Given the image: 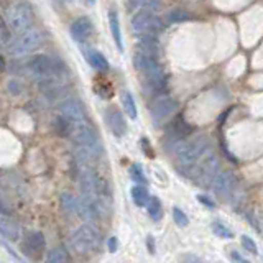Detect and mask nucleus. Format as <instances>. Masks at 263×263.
Segmentation results:
<instances>
[{
  "instance_id": "f3484780",
  "label": "nucleus",
  "mask_w": 263,
  "mask_h": 263,
  "mask_svg": "<svg viewBox=\"0 0 263 263\" xmlns=\"http://www.w3.org/2000/svg\"><path fill=\"white\" fill-rule=\"evenodd\" d=\"M53 130L56 132L60 137H69L72 135V130H74V123L66 119L64 115H56V117L53 119Z\"/></svg>"
},
{
  "instance_id": "6e6552de",
  "label": "nucleus",
  "mask_w": 263,
  "mask_h": 263,
  "mask_svg": "<svg viewBox=\"0 0 263 263\" xmlns=\"http://www.w3.org/2000/svg\"><path fill=\"white\" fill-rule=\"evenodd\" d=\"M235 184H237V181L232 171H220L216 176V179H214L212 189L219 197H222V199H229L234 193Z\"/></svg>"
},
{
  "instance_id": "0eeeda50",
  "label": "nucleus",
  "mask_w": 263,
  "mask_h": 263,
  "mask_svg": "<svg viewBox=\"0 0 263 263\" xmlns=\"http://www.w3.org/2000/svg\"><path fill=\"white\" fill-rule=\"evenodd\" d=\"M219 175V161L216 158V155H208L202 156L199 160V164L194 168V175L191 176L197 184H201L204 187L212 186L214 179Z\"/></svg>"
},
{
  "instance_id": "f257e3e1",
  "label": "nucleus",
  "mask_w": 263,
  "mask_h": 263,
  "mask_svg": "<svg viewBox=\"0 0 263 263\" xmlns=\"http://www.w3.org/2000/svg\"><path fill=\"white\" fill-rule=\"evenodd\" d=\"M102 243V234L94 224H87L78 227L71 235V245L78 253H89L97 250Z\"/></svg>"
},
{
  "instance_id": "c9c22d12",
  "label": "nucleus",
  "mask_w": 263,
  "mask_h": 263,
  "mask_svg": "<svg viewBox=\"0 0 263 263\" xmlns=\"http://www.w3.org/2000/svg\"><path fill=\"white\" fill-rule=\"evenodd\" d=\"M197 201L202 202L205 208H209V209H216V204H214V201H211L209 197H205V196H197Z\"/></svg>"
},
{
  "instance_id": "473e14b6",
  "label": "nucleus",
  "mask_w": 263,
  "mask_h": 263,
  "mask_svg": "<svg viewBox=\"0 0 263 263\" xmlns=\"http://www.w3.org/2000/svg\"><path fill=\"white\" fill-rule=\"evenodd\" d=\"M12 35H13V31H12V28L8 27L7 25V22L4 20V23H2V43L7 46L8 43L12 41Z\"/></svg>"
},
{
  "instance_id": "5701e85b",
  "label": "nucleus",
  "mask_w": 263,
  "mask_h": 263,
  "mask_svg": "<svg viewBox=\"0 0 263 263\" xmlns=\"http://www.w3.org/2000/svg\"><path fill=\"white\" fill-rule=\"evenodd\" d=\"M146 211H148V216H150L152 220H155V222H158L163 217V205L158 197H155V196L150 197V201L146 204Z\"/></svg>"
},
{
  "instance_id": "58836bf2",
  "label": "nucleus",
  "mask_w": 263,
  "mask_h": 263,
  "mask_svg": "<svg viewBox=\"0 0 263 263\" xmlns=\"http://www.w3.org/2000/svg\"><path fill=\"white\" fill-rule=\"evenodd\" d=\"M81 2H84V4H87V5H94L96 0H81Z\"/></svg>"
},
{
  "instance_id": "423d86ee",
  "label": "nucleus",
  "mask_w": 263,
  "mask_h": 263,
  "mask_svg": "<svg viewBox=\"0 0 263 263\" xmlns=\"http://www.w3.org/2000/svg\"><path fill=\"white\" fill-rule=\"evenodd\" d=\"M130 28L137 36L142 35H156L164 28V23L155 12H137L132 16Z\"/></svg>"
},
{
  "instance_id": "b1692460",
  "label": "nucleus",
  "mask_w": 263,
  "mask_h": 263,
  "mask_svg": "<svg viewBox=\"0 0 263 263\" xmlns=\"http://www.w3.org/2000/svg\"><path fill=\"white\" fill-rule=\"evenodd\" d=\"M61 208L66 214H78V197H74L71 193H63L61 194Z\"/></svg>"
},
{
  "instance_id": "dca6fc26",
  "label": "nucleus",
  "mask_w": 263,
  "mask_h": 263,
  "mask_svg": "<svg viewBox=\"0 0 263 263\" xmlns=\"http://www.w3.org/2000/svg\"><path fill=\"white\" fill-rule=\"evenodd\" d=\"M137 51H143L148 54H155L158 56L160 53V41L155 35H142L138 36L137 41Z\"/></svg>"
},
{
  "instance_id": "7c9ffc66",
  "label": "nucleus",
  "mask_w": 263,
  "mask_h": 263,
  "mask_svg": "<svg viewBox=\"0 0 263 263\" xmlns=\"http://www.w3.org/2000/svg\"><path fill=\"white\" fill-rule=\"evenodd\" d=\"M173 219H175L176 226H179V227H186L189 224L187 216L179 208H173Z\"/></svg>"
},
{
  "instance_id": "9b49d317",
  "label": "nucleus",
  "mask_w": 263,
  "mask_h": 263,
  "mask_svg": "<svg viewBox=\"0 0 263 263\" xmlns=\"http://www.w3.org/2000/svg\"><path fill=\"white\" fill-rule=\"evenodd\" d=\"M69 31H71V36L74 41L84 43V41H87L90 36H92V31H94L92 20H90L89 16H79V18L72 22Z\"/></svg>"
},
{
  "instance_id": "aec40b11",
  "label": "nucleus",
  "mask_w": 263,
  "mask_h": 263,
  "mask_svg": "<svg viewBox=\"0 0 263 263\" xmlns=\"http://www.w3.org/2000/svg\"><path fill=\"white\" fill-rule=\"evenodd\" d=\"M109 25H110V31L115 45H117L119 51H123V43H122V31H120V22H119V15L115 13V10L109 12Z\"/></svg>"
},
{
  "instance_id": "e433bc0d",
  "label": "nucleus",
  "mask_w": 263,
  "mask_h": 263,
  "mask_svg": "<svg viewBox=\"0 0 263 263\" xmlns=\"http://www.w3.org/2000/svg\"><path fill=\"white\" fill-rule=\"evenodd\" d=\"M107 247H109V250L114 253V252H117V238L115 237H110L109 240H107Z\"/></svg>"
},
{
  "instance_id": "20e7f679",
  "label": "nucleus",
  "mask_w": 263,
  "mask_h": 263,
  "mask_svg": "<svg viewBox=\"0 0 263 263\" xmlns=\"http://www.w3.org/2000/svg\"><path fill=\"white\" fill-rule=\"evenodd\" d=\"M25 68H27L30 76L36 78L40 81L53 78V76H60V72L63 71V66L58 64L53 60V58L48 56V54H35V56H31Z\"/></svg>"
},
{
  "instance_id": "6ab92c4d",
  "label": "nucleus",
  "mask_w": 263,
  "mask_h": 263,
  "mask_svg": "<svg viewBox=\"0 0 263 263\" xmlns=\"http://www.w3.org/2000/svg\"><path fill=\"white\" fill-rule=\"evenodd\" d=\"M87 61L96 71H107L109 69V61H107V58L101 51H97V49H89Z\"/></svg>"
},
{
  "instance_id": "412c9836",
  "label": "nucleus",
  "mask_w": 263,
  "mask_h": 263,
  "mask_svg": "<svg viewBox=\"0 0 263 263\" xmlns=\"http://www.w3.org/2000/svg\"><path fill=\"white\" fill-rule=\"evenodd\" d=\"M150 197L152 196L148 194V189L143 184H137L132 187V199H134L135 205H138V208H145L148 201H150Z\"/></svg>"
},
{
  "instance_id": "f8f14e48",
  "label": "nucleus",
  "mask_w": 263,
  "mask_h": 263,
  "mask_svg": "<svg viewBox=\"0 0 263 263\" xmlns=\"http://www.w3.org/2000/svg\"><path fill=\"white\" fill-rule=\"evenodd\" d=\"M134 63H135V68L146 76V74H152L160 71V64H158V56L155 54H148L143 51H137L134 56Z\"/></svg>"
},
{
  "instance_id": "1a4fd4ad",
  "label": "nucleus",
  "mask_w": 263,
  "mask_h": 263,
  "mask_svg": "<svg viewBox=\"0 0 263 263\" xmlns=\"http://www.w3.org/2000/svg\"><path fill=\"white\" fill-rule=\"evenodd\" d=\"M60 114L64 115L66 119H69L74 125H79V123H84L86 120V110L82 104L76 99H66L60 104Z\"/></svg>"
},
{
  "instance_id": "cd10ccee",
  "label": "nucleus",
  "mask_w": 263,
  "mask_h": 263,
  "mask_svg": "<svg viewBox=\"0 0 263 263\" xmlns=\"http://www.w3.org/2000/svg\"><path fill=\"white\" fill-rule=\"evenodd\" d=\"M130 178H132V181H135V183H138V184H146L145 173H143L142 166L137 163L130 166Z\"/></svg>"
},
{
  "instance_id": "f03ea898",
  "label": "nucleus",
  "mask_w": 263,
  "mask_h": 263,
  "mask_svg": "<svg viewBox=\"0 0 263 263\" xmlns=\"http://www.w3.org/2000/svg\"><path fill=\"white\" fill-rule=\"evenodd\" d=\"M33 20H35L33 8L28 2H25V0L12 4L5 10V22L15 33H23L30 30Z\"/></svg>"
},
{
  "instance_id": "2eb2a0df",
  "label": "nucleus",
  "mask_w": 263,
  "mask_h": 263,
  "mask_svg": "<svg viewBox=\"0 0 263 263\" xmlns=\"http://www.w3.org/2000/svg\"><path fill=\"white\" fill-rule=\"evenodd\" d=\"M128 12H155L161 8V0H125Z\"/></svg>"
},
{
  "instance_id": "7ed1b4c3",
  "label": "nucleus",
  "mask_w": 263,
  "mask_h": 263,
  "mask_svg": "<svg viewBox=\"0 0 263 263\" xmlns=\"http://www.w3.org/2000/svg\"><path fill=\"white\" fill-rule=\"evenodd\" d=\"M208 148H209V138L204 135L179 143L176 150L179 164H183V166H193V164H196L205 155Z\"/></svg>"
},
{
  "instance_id": "a211bd4d",
  "label": "nucleus",
  "mask_w": 263,
  "mask_h": 263,
  "mask_svg": "<svg viewBox=\"0 0 263 263\" xmlns=\"http://www.w3.org/2000/svg\"><path fill=\"white\" fill-rule=\"evenodd\" d=\"M0 230H2V237L4 238H10V240H16L20 235V230H18V226L15 224L13 220H10L5 212L2 214V219H0Z\"/></svg>"
},
{
  "instance_id": "393cba45",
  "label": "nucleus",
  "mask_w": 263,
  "mask_h": 263,
  "mask_svg": "<svg viewBox=\"0 0 263 263\" xmlns=\"http://www.w3.org/2000/svg\"><path fill=\"white\" fill-rule=\"evenodd\" d=\"M122 102H123V109H125L127 115L132 120H135L137 115H138V110H137V105H135V99L128 92V90H125V92L122 94Z\"/></svg>"
},
{
  "instance_id": "4468645a",
  "label": "nucleus",
  "mask_w": 263,
  "mask_h": 263,
  "mask_svg": "<svg viewBox=\"0 0 263 263\" xmlns=\"http://www.w3.org/2000/svg\"><path fill=\"white\" fill-rule=\"evenodd\" d=\"M45 247H46V240L41 232H31L27 237V240L23 242V250L28 255H38L45 250Z\"/></svg>"
},
{
  "instance_id": "4c0bfd02",
  "label": "nucleus",
  "mask_w": 263,
  "mask_h": 263,
  "mask_svg": "<svg viewBox=\"0 0 263 263\" xmlns=\"http://www.w3.org/2000/svg\"><path fill=\"white\" fill-rule=\"evenodd\" d=\"M148 247H150V252L155 253V249H153V237L148 235Z\"/></svg>"
},
{
  "instance_id": "2f4dec72",
  "label": "nucleus",
  "mask_w": 263,
  "mask_h": 263,
  "mask_svg": "<svg viewBox=\"0 0 263 263\" xmlns=\"http://www.w3.org/2000/svg\"><path fill=\"white\" fill-rule=\"evenodd\" d=\"M7 90H8V94L10 96H20L22 94V84L16 79H10L7 82Z\"/></svg>"
},
{
  "instance_id": "bb28decb",
  "label": "nucleus",
  "mask_w": 263,
  "mask_h": 263,
  "mask_svg": "<svg viewBox=\"0 0 263 263\" xmlns=\"http://www.w3.org/2000/svg\"><path fill=\"white\" fill-rule=\"evenodd\" d=\"M46 263H68V253L63 247H56L48 253Z\"/></svg>"
},
{
  "instance_id": "9d476101",
  "label": "nucleus",
  "mask_w": 263,
  "mask_h": 263,
  "mask_svg": "<svg viewBox=\"0 0 263 263\" xmlns=\"http://www.w3.org/2000/svg\"><path fill=\"white\" fill-rule=\"evenodd\" d=\"M178 110V102L173 97H161L156 99L152 105V119L155 122H161L170 115Z\"/></svg>"
},
{
  "instance_id": "ddd939ff",
  "label": "nucleus",
  "mask_w": 263,
  "mask_h": 263,
  "mask_svg": "<svg viewBox=\"0 0 263 263\" xmlns=\"http://www.w3.org/2000/svg\"><path fill=\"white\" fill-rule=\"evenodd\" d=\"M105 120H107V125H109L110 132L115 137H123L127 134V122L123 119V115L117 110V109H110L107 110L105 115Z\"/></svg>"
},
{
  "instance_id": "72a5a7b5",
  "label": "nucleus",
  "mask_w": 263,
  "mask_h": 263,
  "mask_svg": "<svg viewBox=\"0 0 263 263\" xmlns=\"http://www.w3.org/2000/svg\"><path fill=\"white\" fill-rule=\"evenodd\" d=\"M179 263H204L202 258H199L197 255H193V253H184L179 257Z\"/></svg>"
},
{
  "instance_id": "4be33fe9",
  "label": "nucleus",
  "mask_w": 263,
  "mask_h": 263,
  "mask_svg": "<svg viewBox=\"0 0 263 263\" xmlns=\"http://www.w3.org/2000/svg\"><path fill=\"white\" fill-rule=\"evenodd\" d=\"M189 134H191V127L183 120H176L170 130V135H173V142H181Z\"/></svg>"
},
{
  "instance_id": "a878e982",
  "label": "nucleus",
  "mask_w": 263,
  "mask_h": 263,
  "mask_svg": "<svg viewBox=\"0 0 263 263\" xmlns=\"http://www.w3.org/2000/svg\"><path fill=\"white\" fill-rule=\"evenodd\" d=\"M164 20H166V23H184L191 20V15H189V12L183 10V8H175V10L166 13Z\"/></svg>"
},
{
  "instance_id": "f704fd0d",
  "label": "nucleus",
  "mask_w": 263,
  "mask_h": 263,
  "mask_svg": "<svg viewBox=\"0 0 263 263\" xmlns=\"http://www.w3.org/2000/svg\"><path fill=\"white\" fill-rule=\"evenodd\" d=\"M230 258H232V263H250L243 257V255H240L237 250H234L232 253H230Z\"/></svg>"
},
{
  "instance_id": "c756f323",
  "label": "nucleus",
  "mask_w": 263,
  "mask_h": 263,
  "mask_svg": "<svg viewBox=\"0 0 263 263\" xmlns=\"http://www.w3.org/2000/svg\"><path fill=\"white\" fill-rule=\"evenodd\" d=\"M240 242H242V247L247 252H250L253 255H258V247H257V243H255L253 238H250L249 235H242Z\"/></svg>"
},
{
  "instance_id": "c85d7f7f",
  "label": "nucleus",
  "mask_w": 263,
  "mask_h": 263,
  "mask_svg": "<svg viewBox=\"0 0 263 263\" xmlns=\"http://www.w3.org/2000/svg\"><path fill=\"white\" fill-rule=\"evenodd\" d=\"M212 232L216 234L217 237H220V238H232L234 237L232 230H229L224 224H220L219 220L212 222Z\"/></svg>"
},
{
  "instance_id": "39448f33",
  "label": "nucleus",
  "mask_w": 263,
  "mask_h": 263,
  "mask_svg": "<svg viewBox=\"0 0 263 263\" xmlns=\"http://www.w3.org/2000/svg\"><path fill=\"white\" fill-rule=\"evenodd\" d=\"M41 41H43L41 31L36 28H30L23 33H18V36L12 38L10 43L7 45V53L10 56L28 54L41 45Z\"/></svg>"
}]
</instances>
